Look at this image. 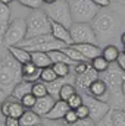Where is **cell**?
<instances>
[{"mask_svg": "<svg viewBox=\"0 0 125 126\" xmlns=\"http://www.w3.org/2000/svg\"><path fill=\"white\" fill-rule=\"evenodd\" d=\"M91 25L97 35V40H102V41L110 40L121 30V18L116 12L104 7V9H100L97 16L93 19Z\"/></svg>", "mask_w": 125, "mask_h": 126, "instance_id": "1", "label": "cell"}, {"mask_svg": "<svg viewBox=\"0 0 125 126\" xmlns=\"http://www.w3.org/2000/svg\"><path fill=\"white\" fill-rule=\"evenodd\" d=\"M22 81V64L10 53L0 60V90L10 94Z\"/></svg>", "mask_w": 125, "mask_h": 126, "instance_id": "2", "label": "cell"}, {"mask_svg": "<svg viewBox=\"0 0 125 126\" xmlns=\"http://www.w3.org/2000/svg\"><path fill=\"white\" fill-rule=\"evenodd\" d=\"M71 16L74 22H93L100 12V7L94 4L93 0H68Z\"/></svg>", "mask_w": 125, "mask_h": 126, "instance_id": "3", "label": "cell"}, {"mask_svg": "<svg viewBox=\"0 0 125 126\" xmlns=\"http://www.w3.org/2000/svg\"><path fill=\"white\" fill-rule=\"evenodd\" d=\"M50 19L43 9H35L27 18V38L50 34Z\"/></svg>", "mask_w": 125, "mask_h": 126, "instance_id": "4", "label": "cell"}, {"mask_svg": "<svg viewBox=\"0 0 125 126\" xmlns=\"http://www.w3.org/2000/svg\"><path fill=\"white\" fill-rule=\"evenodd\" d=\"M19 47L28 50L30 53L31 51H52V50H61L65 47L62 41L56 40L52 34H46V35H40V37H35V38H27L24 40Z\"/></svg>", "mask_w": 125, "mask_h": 126, "instance_id": "5", "label": "cell"}, {"mask_svg": "<svg viewBox=\"0 0 125 126\" xmlns=\"http://www.w3.org/2000/svg\"><path fill=\"white\" fill-rule=\"evenodd\" d=\"M43 10L47 13L50 21L59 22V24L65 25L66 28H71V25L74 24L68 0H56L52 4H44Z\"/></svg>", "mask_w": 125, "mask_h": 126, "instance_id": "6", "label": "cell"}, {"mask_svg": "<svg viewBox=\"0 0 125 126\" xmlns=\"http://www.w3.org/2000/svg\"><path fill=\"white\" fill-rule=\"evenodd\" d=\"M24 40H27V19L16 18V19L10 21L1 44L7 48L12 46H19Z\"/></svg>", "mask_w": 125, "mask_h": 126, "instance_id": "7", "label": "cell"}, {"mask_svg": "<svg viewBox=\"0 0 125 126\" xmlns=\"http://www.w3.org/2000/svg\"><path fill=\"white\" fill-rule=\"evenodd\" d=\"M72 44H97V35L88 22H74L69 28Z\"/></svg>", "mask_w": 125, "mask_h": 126, "instance_id": "8", "label": "cell"}, {"mask_svg": "<svg viewBox=\"0 0 125 126\" xmlns=\"http://www.w3.org/2000/svg\"><path fill=\"white\" fill-rule=\"evenodd\" d=\"M83 97H84V104H87V107L90 109V119L96 123L102 120L112 109L107 101H102V100H97L94 97L85 94H83Z\"/></svg>", "mask_w": 125, "mask_h": 126, "instance_id": "9", "label": "cell"}, {"mask_svg": "<svg viewBox=\"0 0 125 126\" xmlns=\"http://www.w3.org/2000/svg\"><path fill=\"white\" fill-rule=\"evenodd\" d=\"M25 110H27V109L22 106V103H21L18 98L12 97V95L6 97V98L1 101V113H3L4 117L21 119V116L24 114Z\"/></svg>", "mask_w": 125, "mask_h": 126, "instance_id": "10", "label": "cell"}, {"mask_svg": "<svg viewBox=\"0 0 125 126\" xmlns=\"http://www.w3.org/2000/svg\"><path fill=\"white\" fill-rule=\"evenodd\" d=\"M99 78H100L99 72L90 64V67L87 69L85 73L75 76V87H77V91H78L80 94H85V93L88 91V87L91 85V82L96 81V79H99Z\"/></svg>", "mask_w": 125, "mask_h": 126, "instance_id": "11", "label": "cell"}, {"mask_svg": "<svg viewBox=\"0 0 125 126\" xmlns=\"http://www.w3.org/2000/svg\"><path fill=\"white\" fill-rule=\"evenodd\" d=\"M85 95H90V97H94L97 100H102V101H107L109 103V98H110V91H109V87L107 84L99 78L91 82V85L88 87V91L85 93Z\"/></svg>", "mask_w": 125, "mask_h": 126, "instance_id": "12", "label": "cell"}, {"mask_svg": "<svg viewBox=\"0 0 125 126\" xmlns=\"http://www.w3.org/2000/svg\"><path fill=\"white\" fill-rule=\"evenodd\" d=\"M50 28H52L50 34H52L56 40L62 41L65 46H71V44H72V37H71L69 28H66L65 25L59 24V22H55V21H50Z\"/></svg>", "mask_w": 125, "mask_h": 126, "instance_id": "13", "label": "cell"}, {"mask_svg": "<svg viewBox=\"0 0 125 126\" xmlns=\"http://www.w3.org/2000/svg\"><path fill=\"white\" fill-rule=\"evenodd\" d=\"M56 98L53 97V95L47 94L44 95V97H41V98H37V103H35V106H34V111L35 113H38L41 117H46L47 116V113L53 109V106L56 104Z\"/></svg>", "mask_w": 125, "mask_h": 126, "instance_id": "14", "label": "cell"}, {"mask_svg": "<svg viewBox=\"0 0 125 126\" xmlns=\"http://www.w3.org/2000/svg\"><path fill=\"white\" fill-rule=\"evenodd\" d=\"M72 46L78 51H81V54L88 62H91L93 59L99 57V56H102V51H103V48H100L97 44H72Z\"/></svg>", "mask_w": 125, "mask_h": 126, "instance_id": "15", "label": "cell"}, {"mask_svg": "<svg viewBox=\"0 0 125 126\" xmlns=\"http://www.w3.org/2000/svg\"><path fill=\"white\" fill-rule=\"evenodd\" d=\"M69 111V106H68V101H63V100H58L56 104L53 106V109L47 113V116L44 119H49V120H63L65 114Z\"/></svg>", "mask_w": 125, "mask_h": 126, "instance_id": "16", "label": "cell"}, {"mask_svg": "<svg viewBox=\"0 0 125 126\" xmlns=\"http://www.w3.org/2000/svg\"><path fill=\"white\" fill-rule=\"evenodd\" d=\"M40 73H41V69H38L32 62L22 64V81L34 84V82L40 81Z\"/></svg>", "mask_w": 125, "mask_h": 126, "instance_id": "17", "label": "cell"}, {"mask_svg": "<svg viewBox=\"0 0 125 126\" xmlns=\"http://www.w3.org/2000/svg\"><path fill=\"white\" fill-rule=\"evenodd\" d=\"M9 24H10V7L9 4H4L0 1V43H3Z\"/></svg>", "mask_w": 125, "mask_h": 126, "instance_id": "18", "label": "cell"}, {"mask_svg": "<svg viewBox=\"0 0 125 126\" xmlns=\"http://www.w3.org/2000/svg\"><path fill=\"white\" fill-rule=\"evenodd\" d=\"M31 62L38 69H44V67H49L53 64L49 53H46V51H31Z\"/></svg>", "mask_w": 125, "mask_h": 126, "instance_id": "19", "label": "cell"}, {"mask_svg": "<svg viewBox=\"0 0 125 126\" xmlns=\"http://www.w3.org/2000/svg\"><path fill=\"white\" fill-rule=\"evenodd\" d=\"M19 123L21 126H37L43 123V117L38 113H35L34 110H25L19 119Z\"/></svg>", "mask_w": 125, "mask_h": 126, "instance_id": "20", "label": "cell"}, {"mask_svg": "<svg viewBox=\"0 0 125 126\" xmlns=\"http://www.w3.org/2000/svg\"><path fill=\"white\" fill-rule=\"evenodd\" d=\"M6 50H7L18 62L21 63V64H25V63L31 62V53H30L28 50L19 47V46H12V47H7Z\"/></svg>", "mask_w": 125, "mask_h": 126, "instance_id": "21", "label": "cell"}, {"mask_svg": "<svg viewBox=\"0 0 125 126\" xmlns=\"http://www.w3.org/2000/svg\"><path fill=\"white\" fill-rule=\"evenodd\" d=\"M32 91V84L31 82H27V81H21L15 88H13V91L10 93L12 97H15V98H18L19 101H21V98H24L27 94H30Z\"/></svg>", "mask_w": 125, "mask_h": 126, "instance_id": "22", "label": "cell"}, {"mask_svg": "<svg viewBox=\"0 0 125 126\" xmlns=\"http://www.w3.org/2000/svg\"><path fill=\"white\" fill-rule=\"evenodd\" d=\"M119 54H121V51H119V48H118L115 44L106 46V47L103 48V51H102V56H103L109 63H115L116 60H118Z\"/></svg>", "mask_w": 125, "mask_h": 126, "instance_id": "23", "label": "cell"}, {"mask_svg": "<svg viewBox=\"0 0 125 126\" xmlns=\"http://www.w3.org/2000/svg\"><path fill=\"white\" fill-rule=\"evenodd\" d=\"M62 50H63V53H65V54H66V56H68V57H69L72 62H75V63L88 62V60H87V59H85V57L81 54V51H78V50H77V48H75L72 44H71V46H65Z\"/></svg>", "mask_w": 125, "mask_h": 126, "instance_id": "24", "label": "cell"}, {"mask_svg": "<svg viewBox=\"0 0 125 126\" xmlns=\"http://www.w3.org/2000/svg\"><path fill=\"white\" fill-rule=\"evenodd\" d=\"M49 56H50V59H52V62L53 63H66V64H69V66H74L75 62H72L65 53H63V50H52V51H49Z\"/></svg>", "mask_w": 125, "mask_h": 126, "instance_id": "25", "label": "cell"}, {"mask_svg": "<svg viewBox=\"0 0 125 126\" xmlns=\"http://www.w3.org/2000/svg\"><path fill=\"white\" fill-rule=\"evenodd\" d=\"M112 122L115 123V126H125V109L121 107H112L109 111Z\"/></svg>", "mask_w": 125, "mask_h": 126, "instance_id": "26", "label": "cell"}, {"mask_svg": "<svg viewBox=\"0 0 125 126\" xmlns=\"http://www.w3.org/2000/svg\"><path fill=\"white\" fill-rule=\"evenodd\" d=\"M75 93H78L75 84H74V82H66L62 88H61V91H59V100L68 101V100L75 94Z\"/></svg>", "mask_w": 125, "mask_h": 126, "instance_id": "27", "label": "cell"}, {"mask_svg": "<svg viewBox=\"0 0 125 126\" xmlns=\"http://www.w3.org/2000/svg\"><path fill=\"white\" fill-rule=\"evenodd\" d=\"M58 78H59V76L56 75V72L53 70L52 66L41 69V73H40V81H41V82H44V84H50V82L56 81Z\"/></svg>", "mask_w": 125, "mask_h": 126, "instance_id": "28", "label": "cell"}, {"mask_svg": "<svg viewBox=\"0 0 125 126\" xmlns=\"http://www.w3.org/2000/svg\"><path fill=\"white\" fill-rule=\"evenodd\" d=\"M90 64L93 66L94 69L99 72V73H103V72H106L107 69H109V66L112 64V63H109L103 56H99V57H96V59H93L91 62H90Z\"/></svg>", "mask_w": 125, "mask_h": 126, "instance_id": "29", "label": "cell"}, {"mask_svg": "<svg viewBox=\"0 0 125 126\" xmlns=\"http://www.w3.org/2000/svg\"><path fill=\"white\" fill-rule=\"evenodd\" d=\"M52 67L59 78H68L71 75V66L66 63H53Z\"/></svg>", "mask_w": 125, "mask_h": 126, "instance_id": "30", "label": "cell"}, {"mask_svg": "<svg viewBox=\"0 0 125 126\" xmlns=\"http://www.w3.org/2000/svg\"><path fill=\"white\" fill-rule=\"evenodd\" d=\"M31 93H32L34 97L41 98V97H44V95L49 94V91H47V85H46L44 82H41V81H37V82L32 84V91Z\"/></svg>", "mask_w": 125, "mask_h": 126, "instance_id": "31", "label": "cell"}, {"mask_svg": "<svg viewBox=\"0 0 125 126\" xmlns=\"http://www.w3.org/2000/svg\"><path fill=\"white\" fill-rule=\"evenodd\" d=\"M81 104H84V97H83V94H80V93H75V94L68 100V106L72 110H77Z\"/></svg>", "mask_w": 125, "mask_h": 126, "instance_id": "32", "label": "cell"}, {"mask_svg": "<svg viewBox=\"0 0 125 126\" xmlns=\"http://www.w3.org/2000/svg\"><path fill=\"white\" fill-rule=\"evenodd\" d=\"M21 103H22V106H24L27 110H32L34 106H35V103H37V97H34L32 93H30V94L25 95L24 98H21Z\"/></svg>", "mask_w": 125, "mask_h": 126, "instance_id": "33", "label": "cell"}, {"mask_svg": "<svg viewBox=\"0 0 125 126\" xmlns=\"http://www.w3.org/2000/svg\"><path fill=\"white\" fill-rule=\"evenodd\" d=\"M88 67H90V62H80V63H75L72 66V72H74L75 76H78V75L85 73Z\"/></svg>", "mask_w": 125, "mask_h": 126, "instance_id": "34", "label": "cell"}, {"mask_svg": "<svg viewBox=\"0 0 125 126\" xmlns=\"http://www.w3.org/2000/svg\"><path fill=\"white\" fill-rule=\"evenodd\" d=\"M22 6H25V7H28V9H32V10H35V9H41V6L44 4L43 3V0H18Z\"/></svg>", "mask_w": 125, "mask_h": 126, "instance_id": "35", "label": "cell"}, {"mask_svg": "<svg viewBox=\"0 0 125 126\" xmlns=\"http://www.w3.org/2000/svg\"><path fill=\"white\" fill-rule=\"evenodd\" d=\"M80 119H78V116H77V111L75 110H72V109H69V111L65 114V117H63V122L66 123V125H72V123H75V122H78Z\"/></svg>", "mask_w": 125, "mask_h": 126, "instance_id": "36", "label": "cell"}, {"mask_svg": "<svg viewBox=\"0 0 125 126\" xmlns=\"http://www.w3.org/2000/svg\"><path fill=\"white\" fill-rule=\"evenodd\" d=\"M75 111H77L78 119H90V109L87 107V104H81Z\"/></svg>", "mask_w": 125, "mask_h": 126, "instance_id": "37", "label": "cell"}, {"mask_svg": "<svg viewBox=\"0 0 125 126\" xmlns=\"http://www.w3.org/2000/svg\"><path fill=\"white\" fill-rule=\"evenodd\" d=\"M96 126H115V123L112 122V117H110V114L107 113L102 120H99V122L96 123Z\"/></svg>", "mask_w": 125, "mask_h": 126, "instance_id": "38", "label": "cell"}, {"mask_svg": "<svg viewBox=\"0 0 125 126\" xmlns=\"http://www.w3.org/2000/svg\"><path fill=\"white\" fill-rule=\"evenodd\" d=\"M69 126H96V122H93L91 119H80L78 122H75Z\"/></svg>", "mask_w": 125, "mask_h": 126, "instance_id": "39", "label": "cell"}, {"mask_svg": "<svg viewBox=\"0 0 125 126\" xmlns=\"http://www.w3.org/2000/svg\"><path fill=\"white\" fill-rule=\"evenodd\" d=\"M43 126H68L65 122H59V120H49L43 117Z\"/></svg>", "mask_w": 125, "mask_h": 126, "instance_id": "40", "label": "cell"}, {"mask_svg": "<svg viewBox=\"0 0 125 126\" xmlns=\"http://www.w3.org/2000/svg\"><path fill=\"white\" fill-rule=\"evenodd\" d=\"M4 126H21V123H19V119L6 117V119H4Z\"/></svg>", "mask_w": 125, "mask_h": 126, "instance_id": "41", "label": "cell"}, {"mask_svg": "<svg viewBox=\"0 0 125 126\" xmlns=\"http://www.w3.org/2000/svg\"><path fill=\"white\" fill-rule=\"evenodd\" d=\"M94 4H97L100 9H104V7H109L110 4V0H93Z\"/></svg>", "mask_w": 125, "mask_h": 126, "instance_id": "42", "label": "cell"}, {"mask_svg": "<svg viewBox=\"0 0 125 126\" xmlns=\"http://www.w3.org/2000/svg\"><path fill=\"white\" fill-rule=\"evenodd\" d=\"M116 64L125 72V53L121 51V54H119V57H118V60H116Z\"/></svg>", "mask_w": 125, "mask_h": 126, "instance_id": "43", "label": "cell"}, {"mask_svg": "<svg viewBox=\"0 0 125 126\" xmlns=\"http://www.w3.org/2000/svg\"><path fill=\"white\" fill-rule=\"evenodd\" d=\"M6 97H7V94H6L4 91H1V90H0V101H3Z\"/></svg>", "mask_w": 125, "mask_h": 126, "instance_id": "44", "label": "cell"}, {"mask_svg": "<svg viewBox=\"0 0 125 126\" xmlns=\"http://www.w3.org/2000/svg\"><path fill=\"white\" fill-rule=\"evenodd\" d=\"M56 0H43V3L44 4H52V3H55Z\"/></svg>", "mask_w": 125, "mask_h": 126, "instance_id": "45", "label": "cell"}, {"mask_svg": "<svg viewBox=\"0 0 125 126\" xmlns=\"http://www.w3.org/2000/svg\"><path fill=\"white\" fill-rule=\"evenodd\" d=\"M6 117L3 116V113H1V101H0V120H4Z\"/></svg>", "mask_w": 125, "mask_h": 126, "instance_id": "46", "label": "cell"}, {"mask_svg": "<svg viewBox=\"0 0 125 126\" xmlns=\"http://www.w3.org/2000/svg\"><path fill=\"white\" fill-rule=\"evenodd\" d=\"M121 43L125 46V32H122V34H121Z\"/></svg>", "mask_w": 125, "mask_h": 126, "instance_id": "47", "label": "cell"}, {"mask_svg": "<svg viewBox=\"0 0 125 126\" xmlns=\"http://www.w3.org/2000/svg\"><path fill=\"white\" fill-rule=\"evenodd\" d=\"M1 3H4V4H10L12 1H15V0H0Z\"/></svg>", "mask_w": 125, "mask_h": 126, "instance_id": "48", "label": "cell"}, {"mask_svg": "<svg viewBox=\"0 0 125 126\" xmlns=\"http://www.w3.org/2000/svg\"><path fill=\"white\" fill-rule=\"evenodd\" d=\"M121 90H122V94L125 95V79H124V82H122V87H121Z\"/></svg>", "mask_w": 125, "mask_h": 126, "instance_id": "49", "label": "cell"}, {"mask_svg": "<svg viewBox=\"0 0 125 126\" xmlns=\"http://www.w3.org/2000/svg\"><path fill=\"white\" fill-rule=\"evenodd\" d=\"M116 3H119V4H125V0H115Z\"/></svg>", "mask_w": 125, "mask_h": 126, "instance_id": "50", "label": "cell"}, {"mask_svg": "<svg viewBox=\"0 0 125 126\" xmlns=\"http://www.w3.org/2000/svg\"><path fill=\"white\" fill-rule=\"evenodd\" d=\"M122 53H125V46H124V50H122Z\"/></svg>", "mask_w": 125, "mask_h": 126, "instance_id": "51", "label": "cell"}, {"mask_svg": "<svg viewBox=\"0 0 125 126\" xmlns=\"http://www.w3.org/2000/svg\"><path fill=\"white\" fill-rule=\"evenodd\" d=\"M37 126H43V123H41V125H37Z\"/></svg>", "mask_w": 125, "mask_h": 126, "instance_id": "52", "label": "cell"}]
</instances>
